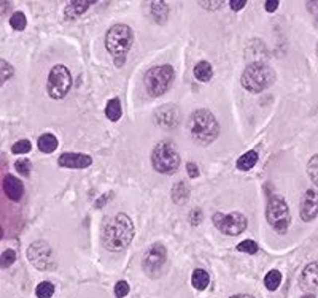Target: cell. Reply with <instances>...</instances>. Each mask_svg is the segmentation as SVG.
Wrapping results in <instances>:
<instances>
[{"label":"cell","mask_w":318,"mask_h":298,"mask_svg":"<svg viewBox=\"0 0 318 298\" xmlns=\"http://www.w3.org/2000/svg\"><path fill=\"white\" fill-rule=\"evenodd\" d=\"M134 224L126 214H116L110 217L102 230V245L110 252H121L134 238Z\"/></svg>","instance_id":"6da1fadb"},{"label":"cell","mask_w":318,"mask_h":298,"mask_svg":"<svg viewBox=\"0 0 318 298\" xmlns=\"http://www.w3.org/2000/svg\"><path fill=\"white\" fill-rule=\"evenodd\" d=\"M188 130L191 138L197 145H210L212 141L216 140L220 133V125L216 117L208 111V109H197L188 121Z\"/></svg>","instance_id":"7a4b0ae2"},{"label":"cell","mask_w":318,"mask_h":298,"mask_svg":"<svg viewBox=\"0 0 318 298\" xmlns=\"http://www.w3.org/2000/svg\"><path fill=\"white\" fill-rule=\"evenodd\" d=\"M134 35L132 29L126 24H115L105 35V48L112 54L116 67H123L126 56L132 48Z\"/></svg>","instance_id":"3957f363"},{"label":"cell","mask_w":318,"mask_h":298,"mask_svg":"<svg viewBox=\"0 0 318 298\" xmlns=\"http://www.w3.org/2000/svg\"><path fill=\"white\" fill-rule=\"evenodd\" d=\"M274 81H275L274 70L269 65L262 64V62H253V64L247 65L242 73V78H240V83H242L244 88L254 94L266 91L274 84Z\"/></svg>","instance_id":"277c9868"},{"label":"cell","mask_w":318,"mask_h":298,"mask_svg":"<svg viewBox=\"0 0 318 298\" xmlns=\"http://www.w3.org/2000/svg\"><path fill=\"white\" fill-rule=\"evenodd\" d=\"M151 165L161 175H174L180 167V155L170 140L159 141L151 152Z\"/></svg>","instance_id":"5b68a950"},{"label":"cell","mask_w":318,"mask_h":298,"mask_svg":"<svg viewBox=\"0 0 318 298\" xmlns=\"http://www.w3.org/2000/svg\"><path fill=\"white\" fill-rule=\"evenodd\" d=\"M266 219L270 224V227L278 233H286L288 227L291 224L290 209L283 197L277 194H272L269 197L267 208H266Z\"/></svg>","instance_id":"8992f818"},{"label":"cell","mask_w":318,"mask_h":298,"mask_svg":"<svg viewBox=\"0 0 318 298\" xmlns=\"http://www.w3.org/2000/svg\"><path fill=\"white\" fill-rule=\"evenodd\" d=\"M174 81V68L170 65H158L150 68L145 75V88L151 97H161Z\"/></svg>","instance_id":"52a82bcc"},{"label":"cell","mask_w":318,"mask_h":298,"mask_svg":"<svg viewBox=\"0 0 318 298\" xmlns=\"http://www.w3.org/2000/svg\"><path fill=\"white\" fill-rule=\"evenodd\" d=\"M72 88V73L65 65H54L48 75L46 91L51 99H64Z\"/></svg>","instance_id":"ba28073f"},{"label":"cell","mask_w":318,"mask_h":298,"mask_svg":"<svg viewBox=\"0 0 318 298\" xmlns=\"http://www.w3.org/2000/svg\"><path fill=\"white\" fill-rule=\"evenodd\" d=\"M167 262V249L161 243H154L143 255L142 268L150 278H158Z\"/></svg>","instance_id":"9c48e42d"},{"label":"cell","mask_w":318,"mask_h":298,"mask_svg":"<svg viewBox=\"0 0 318 298\" xmlns=\"http://www.w3.org/2000/svg\"><path fill=\"white\" fill-rule=\"evenodd\" d=\"M213 225L224 235H231V237H237L247 229V217L242 213H216L212 217Z\"/></svg>","instance_id":"30bf717a"},{"label":"cell","mask_w":318,"mask_h":298,"mask_svg":"<svg viewBox=\"0 0 318 298\" xmlns=\"http://www.w3.org/2000/svg\"><path fill=\"white\" fill-rule=\"evenodd\" d=\"M27 257L37 270H50L53 266V250L46 241H34L27 249Z\"/></svg>","instance_id":"8fae6325"},{"label":"cell","mask_w":318,"mask_h":298,"mask_svg":"<svg viewBox=\"0 0 318 298\" xmlns=\"http://www.w3.org/2000/svg\"><path fill=\"white\" fill-rule=\"evenodd\" d=\"M299 214L301 219L306 222L314 221L318 216V191L315 189H307L301 199L299 205Z\"/></svg>","instance_id":"7c38bea8"},{"label":"cell","mask_w":318,"mask_h":298,"mask_svg":"<svg viewBox=\"0 0 318 298\" xmlns=\"http://www.w3.org/2000/svg\"><path fill=\"white\" fill-rule=\"evenodd\" d=\"M58 163L64 168H88L92 165V159L81 152H64L59 155Z\"/></svg>","instance_id":"4fadbf2b"},{"label":"cell","mask_w":318,"mask_h":298,"mask_svg":"<svg viewBox=\"0 0 318 298\" xmlns=\"http://www.w3.org/2000/svg\"><path fill=\"white\" fill-rule=\"evenodd\" d=\"M299 286L301 289L307 290V292H315L318 290V262L309 263L304 270H302L299 276Z\"/></svg>","instance_id":"5bb4252c"},{"label":"cell","mask_w":318,"mask_h":298,"mask_svg":"<svg viewBox=\"0 0 318 298\" xmlns=\"http://www.w3.org/2000/svg\"><path fill=\"white\" fill-rule=\"evenodd\" d=\"M178 116L180 113L177 111L174 105H166L156 111V122L161 127H174L178 122Z\"/></svg>","instance_id":"9a60e30c"},{"label":"cell","mask_w":318,"mask_h":298,"mask_svg":"<svg viewBox=\"0 0 318 298\" xmlns=\"http://www.w3.org/2000/svg\"><path fill=\"white\" fill-rule=\"evenodd\" d=\"M3 191L8 195V199H11L13 201H18L21 200L22 194H24V186H22L18 178H14L13 175H6L3 178Z\"/></svg>","instance_id":"2e32d148"},{"label":"cell","mask_w":318,"mask_h":298,"mask_svg":"<svg viewBox=\"0 0 318 298\" xmlns=\"http://www.w3.org/2000/svg\"><path fill=\"white\" fill-rule=\"evenodd\" d=\"M58 138L53 135V133H43L38 138V149L45 154H51L58 149Z\"/></svg>","instance_id":"e0dca14e"},{"label":"cell","mask_w":318,"mask_h":298,"mask_svg":"<svg viewBox=\"0 0 318 298\" xmlns=\"http://www.w3.org/2000/svg\"><path fill=\"white\" fill-rule=\"evenodd\" d=\"M256 163H258V152L248 151V152H245L244 155H240V157L237 159L236 167L240 171H248V170H252L254 165H256Z\"/></svg>","instance_id":"ac0fdd59"},{"label":"cell","mask_w":318,"mask_h":298,"mask_svg":"<svg viewBox=\"0 0 318 298\" xmlns=\"http://www.w3.org/2000/svg\"><path fill=\"white\" fill-rule=\"evenodd\" d=\"M194 76H196V80L200 81V83L210 81L212 76H213L212 65L208 64L207 60H200L199 64H196V67H194Z\"/></svg>","instance_id":"d6986e66"},{"label":"cell","mask_w":318,"mask_h":298,"mask_svg":"<svg viewBox=\"0 0 318 298\" xmlns=\"http://www.w3.org/2000/svg\"><path fill=\"white\" fill-rule=\"evenodd\" d=\"M96 2H88V0H78V2H70L65 8V14L68 18H76L86 11L91 5H94Z\"/></svg>","instance_id":"ffe728a7"},{"label":"cell","mask_w":318,"mask_h":298,"mask_svg":"<svg viewBox=\"0 0 318 298\" xmlns=\"http://www.w3.org/2000/svg\"><path fill=\"white\" fill-rule=\"evenodd\" d=\"M121 113H123V109H121V101L118 97H115L112 100H108V103L105 106V116L108 117L110 121L116 122L121 117Z\"/></svg>","instance_id":"44dd1931"},{"label":"cell","mask_w":318,"mask_h":298,"mask_svg":"<svg viewBox=\"0 0 318 298\" xmlns=\"http://www.w3.org/2000/svg\"><path fill=\"white\" fill-rule=\"evenodd\" d=\"M188 195H190V189H188V186H186L185 181H180L178 184L174 186L172 200L177 203V205H183V203L188 200Z\"/></svg>","instance_id":"7402d4cb"},{"label":"cell","mask_w":318,"mask_h":298,"mask_svg":"<svg viewBox=\"0 0 318 298\" xmlns=\"http://www.w3.org/2000/svg\"><path fill=\"white\" fill-rule=\"evenodd\" d=\"M191 282H192V287L197 289V290H204L207 289L208 282H210V276H208V273L205 270H194L192 273V278H191Z\"/></svg>","instance_id":"603a6c76"},{"label":"cell","mask_w":318,"mask_h":298,"mask_svg":"<svg viewBox=\"0 0 318 298\" xmlns=\"http://www.w3.org/2000/svg\"><path fill=\"white\" fill-rule=\"evenodd\" d=\"M150 10H151V16L156 19L158 22H164L167 19V13H169V6L164 2H153L150 3Z\"/></svg>","instance_id":"cb8c5ba5"},{"label":"cell","mask_w":318,"mask_h":298,"mask_svg":"<svg viewBox=\"0 0 318 298\" xmlns=\"http://www.w3.org/2000/svg\"><path fill=\"white\" fill-rule=\"evenodd\" d=\"M280 284H282V273L278 270H270L264 278V286L269 290H277Z\"/></svg>","instance_id":"d4e9b609"},{"label":"cell","mask_w":318,"mask_h":298,"mask_svg":"<svg viewBox=\"0 0 318 298\" xmlns=\"http://www.w3.org/2000/svg\"><path fill=\"white\" fill-rule=\"evenodd\" d=\"M10 24L14 30H18V32H21V30H24L26 26H27V18H26V14L22 13V11H16V13H13L11 14V18H10Z\"/></svg>","instance_id":"484cf974"},{"label":"cell","mask_w":318,"mask_h":298,"mask_svg":"<svg viewBox=\"0 0 318 298\" xmlns=\"http://www.w3.org/2000/svg\"><path fill=\"white\" fill-rule=\"evenodd\" d=\"M54 294V284L50 281H43L37 286L35 289V295L38 298H51Z\"/></svg>","instance_id":"4316f807"},{"label":"cell","mask_w":318,"mask_h":298,"mask_svg":"<svg viewBox=\"0 0 318 298\" xmlns=\"http://www.w3.org/2000/svg\"><path fill=\"white\" fill-rule=\"evenodd\" d=\"M237 250L239 252H247V254H256L259 250V246L256 241L253 240H244L242 243H239L237 245Z\"/></svg>","instance_id":"83f0119b"},{"label":"cell","mask_w":318,"mask_h":298,"mask_svg":"<svg viewBox=\"0 0 318 298\" xmlns=\"http://www.w3.org/2000/svg\"><path fill=\"white\" fill-rule=\"evenodd\" d=\"M307 175L312 179V183L318 187V154L314 155L307 163Z\"/></svg>","instance_id":"f1b7e54d"},{"label":"cell","mask_w":318,"mask_h":298,"mask_svg":"<svg viewBox=\"0 0 318 298\" xmlns=\"http://www.w3.org/2000/svg\"><path fill=\"white\" fill-rule=\"evenodd\" d=\"M30 149H32V145H30L29 140H18L16 143L13 145L11 152L13 154H27V152H30Z\"/></svg>","instance_id":"f546056e"},{"label":"cell","mask_w":318,"mask_h":298,"mask_svg":"<svg viewBox=\"0 0 318 298\" xmlns=\"http://www.w3.org/2000/svg\"><path fill=\"white\" fill-rule=\"evenodd\" d=\"M14 168L19 175L22 176H29L30 175V170H32V163H30L29 159H19L14 162Z\"/></svg>","instance_id":"4dcf8cb0"},{"label":"cell","mask_w":318,"mask_h":298,"mask_svg":"<svg viewBox=\"0 0 318 298\" xmlns=\"http://www.w3.org/2000/svg\"><path fill=\"white\" fill-rule=\"evenodd\" d=\"M14 260H16V252H14L13 249H8L0 257V266H2V268H8L10 265L14 263Z\"/></svg>","instance_id":"1f68e13d"},{"label":"cell","mask_w":318,"mask_h":298,"mask_svg":"<svg viewBox=\"0 0 318 298\" xmlns=\"http://www.w3.org/2000/svg\"><path fill=\"white\" fill-rule=\"evenodd\" d=\"M129 282L127 281H118L115 284V289H113V292H115V297L116 298H124L127 294H129Z\"/></svg>","instance_id":"d6a6232c"},{"label":"cell","mask_w":318,"mask_h":298,"mask_svg":"<svg viewBox=\"0 0 318 298\" xmlns=\"http://www.w3.org/2000/svg\"><path fill=\"white\" fill-rule=\"evenodd\" d=\"M0 72H2V84L8 81V78L13 76V67L8 65V62L6 60H0Z\"/></svg>","instance_id":"836d02e7"},{"label":"cell","mask_w":318,"mask_h":298,"mask_svg":"<svg viewBox=\"0 0 318 298\" xmlns=\"http://www.w3.org/2000/svg\"><path fill=\"white\" fill-rule=\"evenodd\" d=\"M186 171H188V176L191 179H194V178H197L200 175V171H199V168H197V165H196L194 162H188V163H186Z\"/></svg>","instance_id":"e575fe53"},{"label":"cell","mask_w":318,"mask_h":298,"mask_svg":"<svg viewBox=\"0 0 318 298\" xmlns=\"http://www.w3.org/2000/svg\"><path fill=\"white\" fill-rule=\"evenodd\" d=\"M200 219H202V213H200V209H194V211H191V214H190V222H192L194 225H197L200 222Z\"/></svg>","instance_id":"d590c367"},{"label":"cell","mask_w":318,"mask_h":298,"mask_svg":"<svg viewBox=\"0 0 318 298\" xmlns=\"http://www.w3.org/2000/svg\"><path fill=\"white\" fill-rule=\"evenodd\" d=\"M245 5H247L245 0H231V2H229V6H231V8L234 10V11L242 10Z\"/></svg>","instance_id":"8d00e7d4"},{"label":"cell","mask_w":318,"mask_h":298,"mask_svg":"<svg viewBox=\"0 0 318 298\" xmlns=\"http://www.w3.org/2000/svg\"><path fill=\"white\" fill-rule=\"evenodd\" d=\"M278 5H280V3H278V0H269V2L264 3V8H266L267 13H274L278 8Z\"/></svg>","instance_id":"74e56055"},{"label":"cell","mask_w":318,"mask_h":298,"mask_svg":"<svg viewBox=\"0 0 318 298\" xmlns=\"http://www.w3.org/2000/svg\"><path fill=\"white\" fill-rule=\"evenodd\" d=\"M223 3H224V2H200V5H202L204 8H212V10L221 8Z\"/></svg>","instance_id":"f35d334b"},{"label":"cell","mask_w":318,"mask_h":298,"mask_svg":"<svg viewBox=\"0 0 318 298\" xmlns=\"http://www.w3.org/2000/svg\"><path fill=\"white\" fill-rule=\"evenodd\" d=\"M307 10L318 18V2H307Z\"/></svg>","instance_id":"ab89813d"},{"label":"cell","mask_w":318,"mask_h":298,"mask_svg":"<svg viewBox=\"0 0 318 298\" xmlns=\"http://www.w3.org/2000/svg\"><path fill=\"white\" fill-rule=\"evenodd\" d=\"M229 298H254V297L250 295V294H237V295H232Z\"/></svg>","instance_id":"60d3db41"},{"label":"cell","mask_w":318,"mask_h":298,"mask_svg":"<svg viewBox=\"0 0 318 298\" xmlns=\"http://www.w3.org/2000/svg\"><path fill=\"white\" fill-rule=\"evenodd\" d=\"M301 298H315V295L314 294H306V295H302Z\"/></svg>","instance_id":"b9f144b4"},{"label":"cell","mask_w":318,"mask_h":298,"mask_svg":"<svg viewBox=\"0 0 318 298\" xmlns=\"http://www.w3.org/2000/svg\"><path fill=\"white\" fill-rule=\"evenodd\" d=\"M317 52H318V48H317Z\"/></svg>","instance_id":"7bdbcfd3"}]
</instances>
